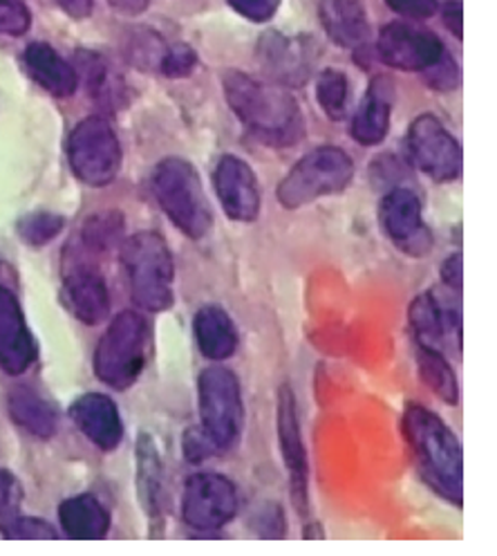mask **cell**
<instances>
[{
	"mask_svg": "<svg viewBox=\"0 0 497 556\" xmlns=\"http://www.w3.org/2000/svg\"><path fill=\"white\" fill-rule=\"evenodd\" d=\"M387 8L415 21L431 18L437 12V0H385Z\"/></svg>",
	"mask_w": 497,
	"mask_h": 556,
	"instance_id": "74e56055",
	"label": "cell"
},
{
	"mask_svg": "<svg viewBox=\"0 0 497 556\" xmlns=\"http://www.w3.org/2000/svg\"><path fill=\"white\" fill-rule=\"evenodd\" d=\"M79 431L101 451H115L124 438V422L117 404L103 393L81 395L69 406Z\"/></svg>",
	"mask_w": 497,
	"mask_h": 556,
	"instance_id": "d6986e66",
	"label": "cell"
},
{
	"mask_svg": "<svg viewBox=\"0 0 497 556\" xmlns=\"http://www.w3.org/2000/svg\"><path fill=\"white\" fill-rule=\"evenodd\" d=\"M193 337L197 343V351L208 362H225L235 355L240 334L231 319L229 312L220 305H204L195 312L193 317Z\"/></svg>",
	"mask_w": 497,
	"mask_h": 556,
	"instance_id": "ffe728a7",
	"label": "cell"
},
{
	"mask_svg": "<svg viewBox=\"0 0 497 556\" xmlns=\"http://www.w3.org/2000/svg\"><path fill=\"white\" fill-rule=\"evenodd\" d=\"M316 99L318 106L332 122H341L347 115V101H349V84L347 77L336 67L323 70L316 79Z\"/></svg>",
	"mask_w": 497,
	"mask_h": 556,
	"instance_id": "f546056e",
	"label": "cell"
},
{
	"mask_svg": "<svg viewBox=\"0 0 497 556\" xmlns=\"http://www.w3.org/2000/svg\"><path fill=\"white\" fill-rule=\"evenodd\" d=\"M402 431L410 446L417 471L431 490L446 503H464V454L455 431L437 413L421 404H408Z\"/></svg>",
	"mask_w": 497,
	"mask_h": 556,
	"instance_id": "6da1fadb",
	"label": "cell"
},
{
	"mask_svg": "<svg viewBox=\"0 0 497 556\" xmlns=\"http://www.w3.org/2000/svg\"><path fill=\"white\" fill-rule=\"evenodd\" d=\"M56 5L73 18H88L92 14L94 0H56Z\"/></svg>",
	"mask_w": 497,
	"mask_h": 556,
	"instance_id": "7bdbcfd3",
	"label": "cell"
},
{
	"mask_svg": "<svg viewBox=\"0 0 497 556\" xmlns=\"http://www.w3.org/2000/svg\"><path fill=\"white\" fill-rule=\"evenodd\" d=\"M406 149L410 162L435 182H453L461 176L464 153L435 115H419L410 124Z\"/></svg>",
	"mask_w": 497,
	"mask_h": 556,
	"instance_id": "30bf717a",
	"label": "cell"
},
{
	"mask_svg": "<svg viewBox=\"0 0 497 556\" xmlns=\"http://www.w3.org/2000/svg\"><path fill=\"white\" fill-rule=\"evenodd\" d=\"M109 3L124 14H141L149 8L151 0H109Z\"/></svg>",
	"mask_w": 497,
	"mask_h": 556,
	"instance_id": "ee69618b",
	"label": "cell"
},
{
	"mask_svg": "<svg viewBox=\"0 0 497 556\" xmlns=\"http://www.w3.org/2000/svg\"><path fill=\"white\" fill-rule=\"evenodd\" d=\"M153 193L162 212L184 236L200 240L213 227V208L191 162L166 157L153 170Z\"/></svg>",
	"mask_w": 497,
	"mask_h": 556,
	"instance_id": "5b68a950",
	"label": "cell"
},
{
	"mask_svg": "<svg viewBox=\"0 0 497 556\" xmlns=\"http://www.w3.org/2000/svg\"><path fill=\"white\" fill-rule=\"evenodd\" d=\"M0 534L8 539H56V530L46 523L41 518H29V516H18L12 523L0 530Z\"/></svg>",
	"mask_w": 497,
	"mask_h": 556,
	"instance_id": "e575fe53",
	"label": "cell"
},
{
	"mask_svg": "<svg viewBox=\"0 0 497 556\" xmlns=\"http://www.w3.org/2000/svg\"><path fill=\"white\" fill-rule=\"evenodd\" d=\"M151 326L141 312L124 309L97 343L94 375L115 391L130 389L146 368Z\"/></svg>",
	"mask_w": 497,
	"mask_h": 556,
	"instance_id": "277c9868",
	"label": "cell"
},
{
	"mask_svg": "<svg viewBox=\"0 0 497 556\" xmlns=\"http://www.w3.org/2000/svg\"><path fill=\"white\" fill-rule=\"evenodd\" d=\"M258 56L267 75L282 86H303L311 77L316 61L309 41L282 37L278 31L265 34L258 46Z\"/></svg>",
	"mask_w": 497,
	"mask_h": 556,
	"instance_id": "e0dca14e",
	"label": "cell"
},
{
	"mask_svg": "<svg viewBox=\"0 0 497 556\" xmlns=\"http://www.w3.org/2000/svg\"><path fill=\"white\" fill-rule=\"evenodd\" d=\"M417 368L423 384L429 387L444 404L455 406L459 402V384H457L455 370L442 351L417 345Z\"/></svg>",
	"mask_w": 497,
	"mask_h": 556,
	"instance_id": "83f0119b",
	"label": "cell"
},
{
	"mask_svg": "<svg viewBox=\"0 0 497 556\" xmlns=\"http://www.w3.org/2000/svg\"><path fill=\"white\" fill-rule=\"evenodd\" d=\"M122 265L135 305L166 312L175 303V263L168 242L157 231H137L122 242Z\"/></svg>",
	"mask_w": 497,
	"mask_h": 556,
	"instance_id": "3957f363",
	"label": "cell"
},
{
	"mask_svg": "<svg viewBox=\"0 0 497 556\" xmlns=\"http://www.w3.org/2000/svg\"><path fill=\"white\" fill-rule=\"evenodd\" d=\"M137 492L151 523H162L164 516V460L151 433L137 438Z\"/></svg>",
	"mask_w": 497,
	"mask_h": 556,
	"instance_id": "603a6c76",
	"label": "cell"
},
{
	"mask_svg": "<svg viewBox=\"0 0 497 556\" xmlns=\"http://www.w3.org/2000/svg\"><path fill=\"white\" fill-rule=\"evenodd\" d=\"M227 3L240 16H244L246 21H254V23L269 21L280 8V0H227Z\"/></svg>",
	"mask_w": 497,
	"mask_h": 556,
	"instance_id": "8d00e7d4",
	"label": "cell"
},
{
	"mask_svg": "<svg viewBox=\"0 0 497 556\" xmlns=\"http://www.w3.org/2000/svg\"><path fill=\"white\" fill-rule=\"evenodd\" d=\"M77 75L84 77L90 97L109 109H119L124 103V84L113 73L111 65L94 52H79L75 63Z\"/></svg>",
	"mask_w": 497,
	"mask_h": 556,
	"instance_id": "4316f807",
	"label": "cell"
},
{
	"mask_svg": "<svg viewBox=\"0 0 497 556\" xmlns=\"http://www.w3.org/2000/svg\"><path fill=\"white\" fill-rule=\"evenodd\" d=\"M393 115V81L385 77L372 79L359 111L352 119V137L364 147L381 144L390 130Z\"/></svg>",
	"mask_w": 497,
	"mask_h": 556,
	"instance_id": "44dd1931",
	"label": "cell"
},
{
	"mask_svg": "<svg viewBox=\"0 0 497 556\" xmlns=\"http://www.w3.org/2000/svg\"><path fill=\"white\" fill-rule=\"evenodd\" d=\"M37 341L27 328L16 294L0 286V368L10 375H23L37 362Z\"/></svg>",
	"mask_w": 497,
	"mask_h": 556,
	"instance_id": "2e32d148",
	"label": "cell"
},
{
	"mask_svg": "<svg viewBox=\"0 0 497 556\" xmlns=\"http://www.w3.org/2000/svg\"><path fill=\"white\" fill-rule=\"evenodd\" d=\"M29 23L31 14L23 0H0V37H21Z\"/></svg>",
	"mask_w": 497,
	"mask_h": 556,
	"instance_id": "836d02e7",
	"label": "cell"
},
{
	"mask_svg": "<svg viewBox=\"0 0 497 556\" xmlns=\"http://www.w3.org/2000/svg\"><path fill=\"white\" fill-rule=\"evenodd\" d=\"M318 14H321V23L330 41L339 48L357 50L366 46L370 37V23L364 0H321Z\"/></svg>",
	"mask_w": 497,
	"mask_h": 556,
	"instance_id": "7402d4cb",
	"label": "cell"
},
{
	"mask_svg": "<svg viewBox=\"0 0 497 556\" xmlns=\"http://www.w3.org/2000/svg\"><path fill=\"white\" fill-rule=\"evenodd\" d=\"M25 67L31 79L54 97H69L77 90L79 75L75 65L67 63L48 43H31L25 50Z\"/></svg>",
	"mask_w": 497,
	"mask_h": 556,
	"instance_id": "cb8c5ba5",
	"label": "cell"
},
{
	"mask_svg": "<svg viewBox=\"0 0 497 556\" xmlns=\"http://www.w3.org/2000/svg\"><path fill=\"white\" fill-rule=\"evenodd\" d=\"M213 187L231 220L254 223L260 216V185L254 168L242 157L222 155L213 170Z\"/></svg>",
	"mask_w": 497,
	"mask_h": 556,
	"instance_id": "4fadbf2b",
	"label": "cell"
},
{
	"mask_svg": "<svg viewBox=\"0 0 497 556\" xmlns=\"http://www.w3.org/2000/svg\"><path fill=\"white\" fill-rule=\"evenodd\" d=\"M379 218L385 233L393 238L406 254L419 256L429 252L433 240L429 236V229L423 227L421 200L415 191L397 187L385 193V198L381 200Z\"/></svg>",
	"mask_w": 497,
	"mask_h": 556,
	"instance_id": "9a60e30c",
	"label": "cell"
},
{
	"mask_svg": "<svg viewBox=\"0 0 497 556\" xmlns=\"http://www.w3.org/2000/svg\"><path fill=\"white\" fill-rule=\"evenodd\" d=\"M408 321L417 345L435 348L442 351L448 339L461 345V315L459 309L444 307V303L433 294H419L408 307Z\"/></svg>",
	"mask_w": 497,
	"mask_h": 556,
	"instance_id": "ac0fdd59",
	"label": "cell"
},
{
	"mask_svg": "<svg viewBox=\"0 0 497 556\" xmlns=\"http://www.w3.org/2000/svg\"><path fill=\"white\" fill-rule=\"evenodd\" d=\"M197 408L202 433L216 454L240 444L244 429V400L240 379L225 366H208L197 377Z\"/></svg>",
	"mask_w": 497,
	"mask_h": 556,
	"instance_id": "8992f818",
	"label": "cell"
},
{
	"mask_svg": "<svg viewBox=\"0 0 497 556\" xmlns=\"http://www.w3.org/2000/svg\"><path fill=\"white\" fill-rule=\"evenodd\" d=\"M124 240V218L119 212H101L86 220L81 229V250L92 258L115 250Z\"/></svg>",
	"mask_w": 497,
	"mask_h": 556,
	"instance_id": "f1b7e54d",
	"label": "cell"
},
{
	"mask_svg": "<svg viewBox=\"0 0 497 556\" xmlns=\"http://www.w3.org/2000/svg\"><path fill=\"white\" fill-rule=\"evenodd\" d=\"M229 109L267 147H296L305 137V122L298 101L285 88L229 70L222 77Z\"/></svg>",
	"mask_w": 497,
	"mask_h": 556,
	"instance_id": "7a4b0ae2",
	"label": "cell"
},
{
	"mask_svg": "<svg viewBox=\"0 0 497 556\" xmlns=\"http://www.w3.org/2000/svg\"><path fill=\"white\" fill-rule=\"evenodd\" d=\"M238 486L222 473H193L184 484L182 520L197 532H216L235 518Z\"/></svg>",
	"mask_w": 497,
	"mask_h": 556,
	"instance_id": "9c48e42d",
	"label": "cell"
},
{
	"mask_svg": "<svg viewBox=\"0 0 497 556\" xmlns=\"http://www.w3.org/2000/svg\"><path fill=\"white\" fill-rule=\"evenodd\" d=\"M197 65V54L193 48L180 43V46H173L166 48L162 63H160V73L168 79H182L189 77Z\"/></svg>",
	"mask_w": 497,
	"mask_h": 556,
	"instance_id": "d6a6232c",
	"label": "cell"
},
{
	"mask_svg": "<svg viewBox=\"0 0 497 556\" xmlns=\"http://www.w3.org/2000/svg\"><path fill=\"white\" fill-rule=\"evenodd\" d=\"M63 296L73 315L86 324L97 326L111 315V290L101 271L77 254L73 265H65Z\"/></svg>",
	"mask_w": 497,
	"mask_h": 556,
	"instance_id": "5bb4252c",
	"label": "cell"
},
{
	"mask_svg": "<svg viewBox=\"0 0 497 556\" xmlns=\"http://www.w3.org/2000/svg\"><path fill=\"white\" fill-rule=\"evenodd\" d=\"M184 454L191 463H202L206 460L208 456L216 454L213 451L211 442L206 440V435L202 433V429H191L187 435H184Z\"/></svg>",
	"mask_w": 497,
	"mask_h": 556,
	"instance_id": "ab89813d",
	"label": "cell"
},
{
	"mask_svg": "<svg viewBox=\"0 0 497 556\" xmlns=\"http://www.w3.org/2000/svg\"><path fill=\"white\" fill-rule=\"evenodd\" d=\"M63 229V218L56 214H29L21 220L18 225V236L29 242L34 248H41L48 245L50 240L56 238V233Z\"/></svg>",
	"mask_w": 497,
	"mask_h": 556,
	"instance_id": "4dcf8cb0",
	"label": "cell"
},
{
	"mask_svg": "<svg viewBox=\"0 0 497 556\" xmlns=\"http://www.w3.org/2000/svg\"><path fill=\"white\" fill-rule=\"evenodd\" d=\"M425 75L431 77V86H435L439 90H450L459 84V70L453 63V59H448L446 54L437 65H433L431 70H425Z\"/></svg>",
	"mask_w": 497,
	"mask_h": 556,
	"instance_id": "f35d334b",
	"label": "cell"
},
{
	"mask_svg": "<svg viewBox=\"0 0 497 556\" xmlns=\"http://www.w3.org/2000/svg\"><path fill=\"white\" fill-rule=\"evenodd\" d=\"M444 25L457 39L464 37V10H461L459 0H450V3L444 5Z\"/></svg>",
	"mask_w": 497,
	"mask_h": 556,
	"instance_id": "b9f144b4",
	"label": "cell"
},
{
	"mask_svg": "<svg viewBox=\"0 0 497 556\" xmlns=\"http://www.w3.org/2000/svg\"><path fill=\"white\" fill-rule=\"evenodd\" d=\"M303 536H307V539H323V536H326V532H323L321 528H318L316 523H311L309 528H305Z\"/></svg>",
	"mask_w": 497,
	"mask_h": 556,
	"instance_id": "f6af8a7d",
	"label": "cell"
},
{
	"mask_svg": "<svg viewBox=\"0 0 497 556\" xmlns=\"http://www.w3.org/2000/svg\"><path fill=\"white\" fill-rule=\"evenodd\" d=\"M67 160L84 185H111L122 168V144L111 122L103 117L79 122L67 139Z\"/></svg>",
	"mask_w": 497,
	"mask_h": 556,
	"instance_id": "ba28073f",
	"label": "cell"
},
{
	"mask_svg": "<svg viewBox=\"0 0 497 556\" xmlns=\"http://www.w3.org/2000/svg\"><path fill=\"white\" fill-rule=\"evenodd\" d=\"M354 178V162L339 147H321L303 155L278 185L276 198L285 208H301L318 198L345 191Z\"/></svg>",
	"mask_w": 497,
	"mask_h": 556,
	"instance_id": "52a82bcc",
	"label": "cell"
},
{
	"mask_svg": "<svg viewBox=\"0 0 497 556\" xmlns=\"http://www.w3.org/2000/svg\"><path fill=\"white\" fill-rule=\"evenodd\" d=\"M164 52H166V48L157 39V34H151V31L141 29V34L137 37V46L130 48V59L139 67H153V65L160 67Z\"/></svg>",
	"mask_w": 497,
	"mask_h": 556,
	"instance_id": "d590c367",
	"label": "cell"
},
{
	"mask_svg": "<svg viewBox=\"0 0 497 556\" xmlns=\"http://www.w3.org/2000/svg\"><path fill=\"white\" fill-rule=\"evenodd\" d=\"M8 408L16 427H21L25 433L48 440L56 433L59 427V415L54 406L43 400L37 391H31L27 387L14 389L8 400Z\"/></svg>",
	"mask_w": 497,
	"mask_h": 556,
	"instance_id": "484cf974",
	"label": "cell"
},
{
	"mask_svg": "<svg viewBox=\"0 0 497 556\" xmlns=\"http://www.w3.org/2000/svg\"><path fill=\"white\" fill-rule=\"evenodd\" d=\"M61 528L69 539L94 541L103 539L111 530V514L94 496L81 494L67 498L59 507Z\"/></svg>",
	"mask_w": 497,
	"mask_h": 556,
	"instance_id": "d4e9b609",
	"label": "cell"
},
{
	"mask_svg": "<svg viewBox=\"0 0 497 556\" xmlns=\"http://www.w3.org/2000/svg\"><path fill=\"white\" fill-rule=\"evenodd\" d=\"M276 429H278L280 456H282V463H285L288 478H290L292 505L301 518H307L309 516V463H307V448H305L303 431L298 422L296 395L290 384H282L278 389Z\"/></svg>",
	"mask_w": 497,
	"mask_h": 556,
	"instance_id": "8fae6325",
	"label": "cell"
},
{
	"mask_svg": "<svg viewBox=\"0 0 497 556\" xmlns=\"http://www.w3.org/2000/svg\"><path fill=\"white\" fill-rule=\"evenodd\" d=\"M442 281L448 290L461 294V288H464V258H461V254H453L444 261Z\"/></svg>",
	"mask_w": 497,
	"mask_h": 556,
	"instance_id": "60d3db41",
	"label": "cell"
},
{
	"mask_svg": "<svg viewBox=\"0 0 497 556\" xmlns=\"http://www.w3.org/2000/svg\"><path fill=\"white\" fill-rule=\"evenodd\" d=\"M23 486L12 471H0V530L21 516Z\"/></svg>",
	"mask_w": 497,
	"mask_h": 556,
	"instance_id": "1f68e13d",
	"label": "cell"
},
{
	"mask_svg": "<svg viewBox=\"0 0 497 556\" xmlns=\"http://www.w3.org/2000/svg\"><path fill=\"white\" fill-rule=\"evenodd\" d=\"M444 43L433 31L408 23H390L381 29L377 56L381 63L404 73H425L444 59Z\"/></svg>",
	"mask_w": 497,
	"mask_h": 556,
	"instance_id": "7c38bea8",
	"label": "cell"
}]
</instances>
